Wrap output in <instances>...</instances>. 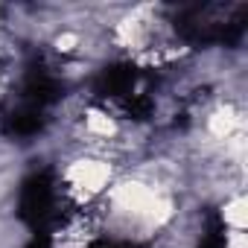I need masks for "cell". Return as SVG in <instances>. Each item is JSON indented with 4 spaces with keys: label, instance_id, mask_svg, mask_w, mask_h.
<instances>
[{
    "label": "cell",
    "instance_id": "6da1fadb",
    "mask_svg": "<svg viewBox=\"0 0 248 248\" xmlns=\"http://www.w3.org/2000/svg\"><path fill=\"white\" fill-rule=\"evenodd\" d=\"M155 91H158L155 76L135 64H117L105 70L96 85V96L108 111L132 120L149 117L155 111Z\"/></svg>",
    "mask_w": 248,
    "mask_h": 248
},
{
    "label": "cell",
    "instance_id": "7a4b0ae2",
    "mask_svg": "<svg viewBox=\"0 0 248 248\" xmlns=\"http://www.w3.org/2000/svg\"><path fill=\"white\" fill-rule=\"evenodd\" d=\"M245 21L242 6H184L178 9L175 30L184 41L193 44H216L239 35Z\"/></svg>",
    "mask_w": 248,
    "mask_h": 248
}]
</instances>
